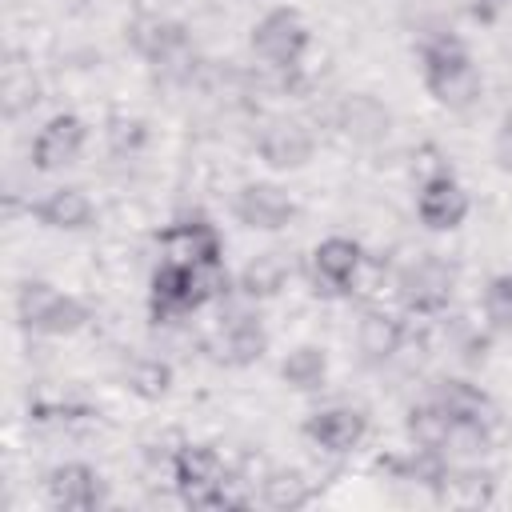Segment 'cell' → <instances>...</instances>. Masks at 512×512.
Returning <instances> with one entry per match:
<instances>
[{
    "label": "cell",
    "instance_id": "21",
    "mask_svg": "<svg viewBox=\"0 0 512 512\" xmlns=\"http://www.w3.org/2000/svg\"><path fill=\"white\" fill-rule=\"evenodd\" d=\"M448 432H452V416L440 408V400H428V404H416L408 412V436L416 448H440L448 444Z\"/></svg>",
    "mask_w": 512,
    "mask_h": 512
},
{
    "label": "cell",
    "instance_id": "24",
    "mask_svg": "<svg viewBox=\"0 0 512 512\" xmlns=\"http://www.w3.org/2000/svg\"><path fill=\"white\" fill-rule=\"evenodd\" d=\"M260 492H264V504H268V508H300V504L308 500L304 476H300V472H284V468L268 472V476L260 480Z\"/></svg>",
    "mask_w": 512,
    "mask_h": 512
},
{
    "label": "cell",
    "instance_id": "4",
    "mask_svg": "<svg viewBox=\"0 0 512 512\" xmlns=\"http://www.w3.org/2000/svg\"><path fill=\"white\" fill-rule=\"evenodd\" d=\"M128 40L132 48L160 72H176V76H192L188 64L192 60V44H188V28L180 20H168V16H140L132 28H128Z\"/></svg>",
    "mask_w": 512,
    "mask_h": 512
},
{
    "label": "cell",
    "instance_id": "3",
    "mask_svg": "<svg viewBox=\"0 0 512 512\" xmlns=\"http://www.w3.org/2000/svg\"><path fill=\"white\" fill-rule=\"evenodd\" d=\"M16 316H20L24 328L44 332V336H72V332H80L88 324V308L76 296L56 292L44 280L20 284V292H16Z\"/></svg>",
    "mask_w": 512,
    "mask_h": 512
},
{
    "label": "cell",
    "instance_id": "11",
    "mask_svg": "<svg viewBox=\"0 0 512 512\" xmlns=\"http://www.w3.org/2000/svg\"><path fill=\"white\" fill-rule=\"evenodd\" d=\"M256 152L272 168H300V164L312 160V132L292 116H276V120H268L260 128Z\"/></svg>",
    "mask_w": 512,
    "mask_h": 512
},
{
    "label": "cell",
    "instance_id": "13",
    "mask_svg": "<svg viewBox=\"0 0 512 512\" xmlns=\"http://www.w3.org/2000/svg\"><path fill=\"white\" fill-rule=\"evenodd\" d=\"M264 352H268V332H264V324H260L256 316H248V312L232 316V320L216 332V340H212V356H216L220 364H228V368H248V364H256Z\"/></svg>",
    "mask_w": 512,
    "mask_h": 512
},
{
    "label": "cell",
    "instance_id": "6",
    "mask_svg": "<svg viewBox=\"0 0 512 512\" xmlns=\"http://www.w3.org/2000/svg\"><path fill=\"white\" fill-rule=\"evenodd\" d=\"M452 292H456V268L448 260H440L436 252L412 260L400 276V300L408 312H420V316L448 308Z\"/></svg>",
    "mask_w": 512,
    "mask_h": 512
},
{
    "label": "cell",
    "instance_id": "26",
    "mask_svg": "<svg viewBox=\"0 0 512 512\" xmlns=\"http://www.w3.org/2000/svg\"><path fill=\"white\" fill-rule=\"evenodd\" d=\"M108 140H112L116 152H136V148L144 144V120H124V116H116V120L108 124Z\"/></svg>",
    "mask_w": 512,
    "mask_h": 512
},
{
    "label": "cell",
    "instance_id": "7",
    "mask_svg": "<svg viewBox=\"0 0 512 512\" xmlns=\"http://www.w3.org/2000/svg\"><path fill=\"white\" fill-rule=\"evenodd\" d=\"M160 248H164V260L172 264H224V244H220V232L204 220V216H192V220H176L160 232Z\"/></svg>",
    "mask_w": 512,
    "mask_h": 512
},
{
    "label": "cell",
    "instance_id": "19",
    "mask_svg": "<svg viewBox=\"0 0 512 512\" xmlns=\"http://www.w3.org/2000/svg\"><path fill=\"white\" fill-rule=\"evenodd\" d=\"M356 340H360V352L368 360H388L404 344V324L396 316H388V312H368L360 320V328H356Z\"/></svg>",
    "mask_w": 512,
    "mask_h": 512
},
{
    "label": "cell",
    "instance_id": "8",
    "mask_svg": "<svg viewBox=\"0 0 512 512\" xmlns=\"http://www.w3.org/2000/svg\"><path fill=\"white\" fill-rule=\"evenodd\" d=\"M84 140H88L84 120L72 116V112H60V116H52V120L36 132V140H32V164H36L40 172L68 168V164H76V156L84 152Z\"/></svg>",
    "mask_w": 512,
    "mask_h": 512
},
{
    "label": "cell",
    "instance_id": "22",
    "mask_svg": "<svg viewBox=\"0 0 512 512\" xmlns=\"http://www.w3.org/2000/svg\"><path fill=\"white\" fill-rule=\"evenodd\" d=\"M124 384H128V392H136L140 400H160V396L172 388V368H168L164 360L136 356V360H128V368H124Z\"/></svg>",
    "mask_w": 512,
    "mask_h": 512
},
{
    "label": "cell",
    "instance_id": "1",
    "mask_svg": "<svg viewBox=\"0 0 512 512\" xmlns=\"http://www.w3.org/2000/svg\"><path fill=\"white\" fill-rule=\"evenodd\" d=\"M420 64H424V84L436 96V104L452 112H468L480 100V72L456 36L448 32L428 36L420 44Z\"/></svg>",
    "mask_w": 512,
    "mask_h": 512
},
{
    "label": "cell",
    "instance_id": "9",
    "mask_svg": "<svg viewBox=\"0 0 512 512\" xmlns=\"http://www.w3.org/2000/svg\"><path fill=\"white\" fill-rule=\"evenodd\" d=\"M416 212H420V220H424L428 228L452 232V228H460V220L468 216V192H464V184H460L452 172H436V176L420 180Z\"/></svg>",
    "mask_w": 512,
    "mask_h": 512
},
{
    "label": "cell",
    "instance_id": "14",
    "mask_svg": "<svg viewBox=\"0 0 512 512\" xmlns=\"http://www.w3.org/2000/svg\"><path fill=\"white\" fill-rule=\"evenodd\" d=\"M336 128L352 144H380L392 128V112L372 96V92H352L336 108Z\"/></svg>",
    "mask_w": 512,
    "mask_h": 512
},
{
    "label": "cell",
    "instance_id": "10",
    "mask_svg": "<svg viewBox=\"0 0 512 512\" xmlns=\"http://www.w3.org/2000/svg\"><path fill=\"white\" fill-rule=\"evenodd\" d=\"M292 216H296V204H292V196H288L280 184L256 180V184H244V188L236 192V220H240L244 228L276 232V228H284Z\"/></svg>",
    "mask_w": 512,
    "mask_h": 512
},
{
    "label": "cell",
    "instance_id": "20",
    "mask_svg": "<svg viewBox=\"0 0 512 512\" xmlns=\"http://www.w3.org/2000/svg\"><path fill=\"white\" fill-rule=\"evenodd\" d=\"M280 376H284V384L296 388V392H316V388L324 384V376H328V356H324V348H316V344L292 348V352L284 356V364H280Z\"/></svg>",
    "mask_w": 512,
    "mask_h": 512
},
{
    "label": "cell",
    "instance_id": "17",
    "mask_svg": "<svg viewBox=\"0 0 512 512\" xmlns=\"http://www.w3.org/2000/svg\"><path fill=\"white\" fill-rule=\"evenodd\" d=\"M436 400H440V408L452 416V420H460V424H480V428H496V420H500V408L476 388V384H468V380H444L440 384V392H436Z\"/></svg>",
    "mask_w": 512,
    "mask_h": 512
},
{
    "label": "cell",
    "instance_id": "16",
    "mask_svg": "<svg viewBox=\"0 0 512 512\" xmlns=\"http://www.w3.org/2000/svg\"><path fill=\"white\" fill-rule=\"evenodd\" d=\"M48 500L56 508H68V512L96 508L100 504V476H96V468H88L80 460L52 468V476H48Z\"/></svg>",
    "mask_w": 512,
    "mask_h": 512
},
{
    "label": "cell",
    "instance_id": "12",
    "mask_svg": "<svg viewBox=\"0 0 512 512\" xmlns=\"http://www.w3.org/2000/svg\"><path fill=\"white\" fill-rule=\"evenodd\" d=\"M368 432V420L360 408H348V404H336V408H320L316 416L304 420V436L324 448V452H352Z\"/></svg>",
    "mask_w": 512,
    "mask_h": 512
},
{
    "label": "cell",
    "instance_id": "15",
    "mask_svg": "<svg viewBox=\"0 0 512 512\" xmlns=\"http://www.w3.org/2000/svg\"><path fill=\"white\" fill-rule=\"evenodd\" d=\"M360 264H364V252H360V244L348 240V236H328V240H320L316 252H312V272H316V280H320L328 292H348V284L356 280Z\"/></svg>",
    "mask_w": 512,
    "mask_h": 512
},
{
    "label": "cell",
    "instance_id": "23",
    "mask_svg": "<svg viewBox=\"0 0 512 512\" xmlns=\"http://www.w3.org/2000/svg\"><path fill=\"white\" fill-rule=\"evenodd\" d=\"M284 280H288V264H284L276 252H260V256L244 268L240 288H244V296H272V292L284 288Z\"/></svg>",
    "mask_w": 512,
    "mask_h": 512
},
{
    "label": "cell",
    "instance_id": "27",
    "mask_svg": "<svg viewBox=\"0 0 512 512\" xmlns=\"http://www.w3.org/2000/svg\"><path fill=\"white\" fill-rule=\"evenodd\" d=\"M500 160L504 164H512V116H504V128H500Z\"/></svg>",
    "mask_w": 512,
    "mask_h": 512
},
{
    "label": "cell",
    "instance_id": "5",
    "mask_svg": "<svg viewBox=\"0 0 512 512\" xmlns=\"http://www.w3.org/2000/svg\"><path fill=\"white\" fill-rule=\"evenodd\" d=\"M308 48V24L296 8H272L252 28V52L268 68H296Z\"/></svg>",
    "mask_w": 512,
    "mask_h": 512
},
{
    "label": "cell",
    "instance_id": "2",
    "mask_svg": "<svg viewBox=\"0 0 512 512\" xmlns=\"http://www.w3.org/2000/svg\"><path fill=\"white\" fill-rule=\"evenodd\" d=\"M172 480H176L180 496L192 508H232V504H244L240 496L228 492L232 480L224 472V460L208 444H184L172 456Z\"/></svg>",
    "mask_w": 512,
    "mask_h": 512
},
{
    "label": "cell",
    "instance_id": "25",
    "mask_svg": "<svg viewBox=\"0 0 512 512\" xmlns=\"http://www.w3.org/2000/svg\"><path fill=\"white\" fill-rule=\"evenodd\" d=\"M484 316L492 328H512V272H500L484 288Z\"/></svg>",
    "mask_w": 512,
    "mask_h": 512
},
{
    "label": "cell",
    "instance_id": "18",
    "mask_svg": "<svg viewBox=\"0 0 512 512\" xmlns=\"http://www.w3.org/2000/svg\"><path fill=\"white\" fill-rule=\"evenodd\" d=\"M36 220H40L44 228H60V232L88 228V224H92V200H88V192L76 188V184L52 188V192L36 204Z\"/></svg>",
    "mask_w": 512,
    "mask_h": 512
}]
</instances>
